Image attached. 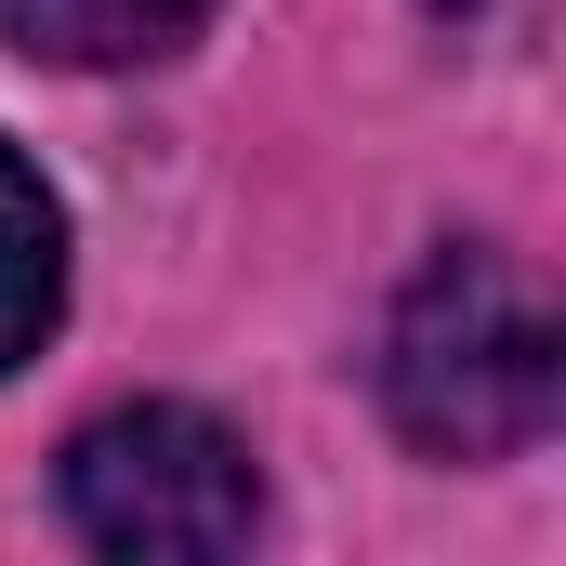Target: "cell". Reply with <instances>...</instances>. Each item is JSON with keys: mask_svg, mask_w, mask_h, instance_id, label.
Wrapping results in <instances>:
<instances>
[{"mask_svg": "<svg viewBox=\"0 0 566 566\" xmlns=\"http://www.w3.org/2000/svg\"><path fill=\"white\" fill-rule=\"evenodd\" d=\"M211 27V0H0V40L40 66H145L185 53Z\"/></svg>", "mask_w": 566, "mask_h": 566, "instance_id": "3", "label": "cell"}, {"mask_svg": "<svg viewBox=\"0 0 566 566\" xmlns=\"http://www.w3.org/2000/svg\"><path fill=\"white\" fill-rule=\"evenodd\" d=\"M434 13H474V0H434Z\"/></svg>", "mask_w": 566, "mask_h": 566, "instance_id": "5", "label": "cell"}, {"mask_svg": "<svg viewBox=\"0 0 566 566\" xmlns=\"http://www.w3.org/2000/svg\"><path fill=\"white\" fill-rule=\"evenodd\" d=\"M53 316H66V211H53V185L0 145V369H27V356L53 343Z\"/></svg>", "mask_w": 566, "mask_h": 566, "instance_id": "4", "label": "cell"}, {"mask_svg": "<svg viewBox=\"0 0 566 566\" xmlns=\"http://www.w3.org/2000/svg\"><path fill=\"white\" fill-rule=\"evenodd\" d=\"M66 514L93 554H133V566H211V554H251L264 527V474L251 448L211 422V409H106V422L66 448Z\"/></svg>", "mask_w": 566, "mask_h": 566, "instance_id": "2", "label": "cell"}, {"mask_svg": "<svg viewBox=\"0 0 566 566\" xmlns=\"http://www.w3.org/2000/svg\"><path fill=\"white\" fill-rule=\"evenodd\" d=\"M382 409L434 461H514L554 422V316L501 251H434L382 329Z\"/></svg>", "mask_w": 566, "mask_h": 566, "instance_id": "1", "label": "cell"}]
</instances>
